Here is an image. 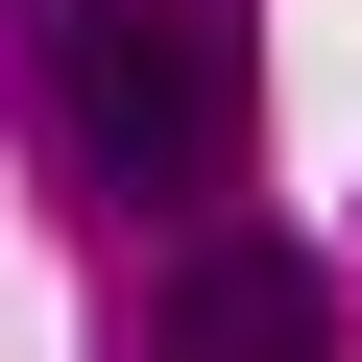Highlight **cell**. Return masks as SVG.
<instances>
[{
    "label": "cell",
    "mask_w": 362,
    "mask_h": 362,
    "mask_svg": "<svg viewBox=\"0 0 362 362\" xmlns=\"http://www.w3.org/2000/svg\"><path fill=\"white\" fill-rule=\"evenodd\" d=\"M49 169L97 218H218L242 194V0H49Z\"/></svg>",
    "instance_id": "obj_1"
},
{
    "label": "cell",
    "mask_w": 362,
    "mask_h": 362,
    "mask_svg": "<svg viewBox=\"0 0 362 362\" xmlns=\"http://www.w3.org/2000/svg\"><path fill=\"white\" fill-rule=\"evenodd\" d=\"M145 362H338V266L266 242V218H194L145 266Z\"/></svg>",
    "instance_id": "obj_2"
}]
</instances>
